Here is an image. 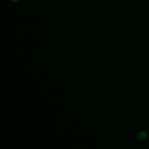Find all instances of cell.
<instances>
[{
	"instance_id": "1",
	"label": "cell",
	"mask_w": 149,
	"mask_h": 149,
	"mask_svg": "<svg viewBox=\"0 0 149 149\" xmlns=\"http://www.w3.org/2000/svg\"><path fill=\"white\" fill-rule=\"evenodd\" d=\"M147 137H148V133L146 131H141V132L137 134V138L140 141H142V140L146 139Z\"/></svg>"
},
{
	"instance_id": "2",
	"label": "cell",
	"mask_w": 149,
	"mask_h": 149,
	"mask_svg": "<svg viewBox=\"0 0 149 149\" xmlns=\"http://www.w3.org/2000/svg\"><path fill=\"white\" fill-rule=\"evenodd\" d=\"M12 2H17V1H19V0H11Z\"/></svg>"
}]
</instances>
